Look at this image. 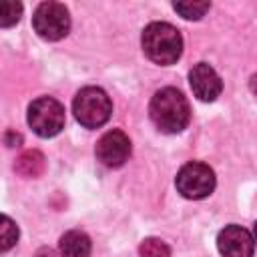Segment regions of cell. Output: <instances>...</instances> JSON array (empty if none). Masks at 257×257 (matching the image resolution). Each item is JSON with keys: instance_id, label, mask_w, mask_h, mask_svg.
Segmentation results:
<instances>
[{"instance_id": "cell-1", "label": "cell", "mask_w": 257, "mask_h": 257, "mask_svg": "<svg viewBox=\"0 0 257 257\" xmlns=\"http://www.w3.org/2000/svg\"><path fill=\"white\" fill-rule=\"evenodd\" d=\"M149 116L159 131L167 135H177L189 124L191 108L181 90L165 86L153 94L149 104Z\"/></svg>"}, {"instance_id": "cell-2", "label": "cell", "mask_w": 257, "mask_h": 257, "mask_svg": "<svg viewBox=\"0 0 257 257\" xmlns=\"http://www.w3.org/2000/svg\"><path fill=\"white\" fill-rule=\"evenodd\" d=\"M141 44L147 58L161 66L175 64L183 52V36L169 22H151L143 30Z\"/></svg>"}, {"instance_id": "cell-3", "label": "cell", "mask_w": 257, "mask_h": 257, "mask_svg": "<svg viewBox=\"0 0 257 257\" xmlns=\"http://www.w3.org/2000/svg\"><path fill=\"white\" fill-rule=\"evenodd\" d=\"M74 118L86 128L102 126L112 112V102L108 94L98 86H84L76 92L72 100Z\"/></svg>"}, {"instance_id": "cell-4", "label": "cell", "mask_w": 257, "mask_h": 257, "mask_svg": "<svg viewBox=\"0 0 257 257\" xmlns=\"http://www.w3.org/2000/svg\"><path fill=\"white\" fill-rule=\"evenodd\" d=\"M64 106L52 96H40L28 106V124L42 139L58 135L64 128Z\"/></svg>"}, {"instance_id": "cell-5", "label": "cell", "mask_w": 257, "mask_h": 257, "mask_svg": "<svg viewBox=\"0 0 257 257\" xmlns=\"http://www.w3.org/2000/svg\"><path fill=\"white\" fill-rule=\"evenodd\" d=\"M215 185H217V179L213 169L199 161H191L183 165L175 177V187L185 199H195V201L205 199L213 193Z\"/></svg>"}, {"instance_id": "cell-6", "label": "cell", "mask_w": 257, "mask_h": 257, "mask_svg": "<svg viewBox=\"0 0 257 257\" xmlns=\"http://www.w3.org/2000/svg\"><path fill=\"white\" fill-rule=\"evenodd\" d=\"M34 32L48 42L60 40L70 30V14L60 2H42L36 6L32 14Z\"/></svg>"}, {"instance_id": "cell-7", "label": "cell", "mask_w": 257, "mask_h": 257, "mask_svg": "<svg viewBox=\"0 0 257 257\" xmlns=\"http://www.w3.org/2000/svg\"><path fill=\"white\" fill-rule=\"evenodd\" d=\"M94 153H96V159L100 161V165H104L108 169L122 167L131 157V139L122 131L112 128L98 139Z\"/></svg>"}, {"instance_id": "cell-8", "label": "cell", "mask_w": 257, "mask_h": 257, "mask_svg": "<svg viewBox=\"0 0 257 257\" xmlns=\"http://www.w3.org/2000/svg\"><path fill=\"white\" fill-rule=\"evenodd\" d=\"M217 249L223 257H253V235L241 225H227L217 235Z\"/></svg>"}, {"instance_id": "cell-9", "label": "cell", "mask_w": 257, "mask_h": 257, "mask_svg": "<svg viewBox=\"0 0 257 257\" xmlns=\"http://www.w3.org/2000/svg\"><path fill=\"white\" fill-rule=\"evenodd\" d=\"M189 84H191L193 94L203 102H213L223 90L221 76L207 62H197L189 70Z\"/></svg>"}, {"instance_id": "cell-10", "label": "cell", "mask_w": 257, "mask_h": 257, "mask_svg": "<svg viewBox=\"0 0 257 257\" xmlns=\"http://www.w3.org/2000/svg\"><path fill=\"white\" fill-rule=\"evenodd\" d=\"M60 257H90L92 243L84 231L72 229L60 237Z\"/></svg>"}, {"instance_id": "cell-11", "label": "cell", "mask_w": 257, "mask_h": 257, "mask_svg": "<svg viewBox=\"0 0 257 257\" xmlns=\"http://www.w3.org/2000/svg\"><path fill=\"white\" fill-rule=\"evenodd\" d=\"M175 12H179L185 20H199L211 8V2H175Z\"/></svg>"}, {"instance_id": "cell-12", "label": "cell", "mask_w": 257, "mask_h": 257, "mask_svg": "<svg viewBox=\"0 0 257 257\" xmlns=\"http://www.w3.org/2000/svg\"><path fill=\"white\" fill-rule=\"evenodd\" d=\"M139 257H171V249L163 239L149 237L139 245Z\"/></svg>"}, {"instance_id": "cell-13", "label": "cell", "mask_w": 257, "mask_h": 257, "mask_svg": "<svg viewBox=\"0 0 257 257\" xmlns=\"http://www.w3.org/2000/svg\"><path fill=\"white\" fill-rule=\"evenodd\" d=\"M18 241V227L14 225V221L8 215H2V225H0V249L8 251L10 247H14Z\"/></svg>"}, {"instance_id": "cell-14", "label": "cell", "mask_w": 257, "mask_h": 257, "mask_svg": "<svg viewBox=\"0 0 257 257\" xmlns=\"http://www.w3.org/2000/svg\"><path fill=\"white\" fill-rule=\"evenodd\" d=\"M20 14H22V4L20 2H12V0L2 2V6H0V26L10 28L12 24H16L20 20Z\"/></svg>"}, {"instance_id": "cell-15", "label": "cell", "mask_w": 257, "mask_h": 257, "mask_svg": "<svg viewBox=\"0 0 257 257\" xmlns=\"http://www.w3.org/2000/svg\"><path fill=\"white\" fill-rule=\"evenodd\" d=\"M249 86H251L253 94H257V74H253V76H251V82H249Z\"/></svg>"}, {"instance_id": "cell-16", "label": "cell", "mask_w": 257, "mask_h": 257, "mask_svg": "<svg viewBox=\"0 0 257 257\" xmlns=\"http://www.w3.org/2000/svg\"><path fill=\"white\" fill-rule=\"evenodd\" d=\"M253 241H255V247H257V221L253 225Z\"/></svg>"}]
</instances>
